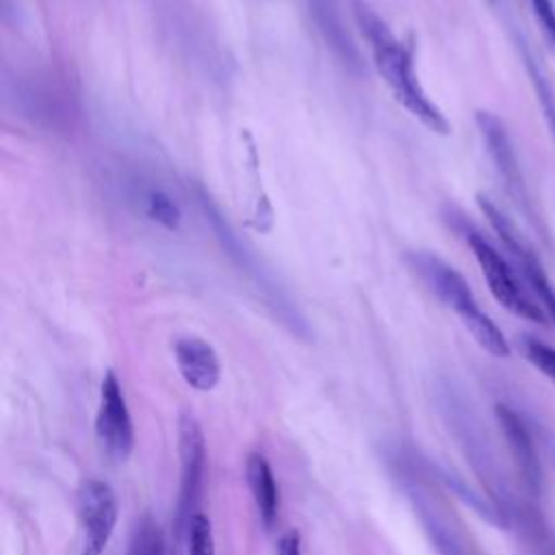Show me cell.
Returning <instances> with one entry per match:
<instances>
[{
  "label": "cell",
  "instance_id": "obj_1",
  "mask_svg": "<svg viewBox=\"0 0 555 555\" xmlns=\"http://www.w3.org/2000/svg\"><path fill=\"white\" fill-rule=\"evenodd\" d=\"M351 7L356 22L369 41L373 63L382 78L386 80V85L390 87L395 100L431 132L449 134V119L429 100V95L418 82L412 46H405L401 39H397L388 24L364 0H353Z\"/></svg>",
  "mask_w": 555,
  "mask_h": 555
},
{
  "label": "cell",
  "instance_id": "obj_2",
  "mask_svg": "<svg viewBox=\"0 0 555 555\" xmlns=\"http://www.w3.org/2000/svg\"><path fill=\"white\" fill-rule=\"evenodd\" d=\"M199 204L206 215V221H210L215 236L219 238L223 251L230 256V260L238 267V271L249 280V284L256 288L262 304L269 308V312L297 338L310 340L312 330L297 308V304L291 299L286 288L275 280L271 267L264 264V260L254 251L251 245L241 241V236L232 230V225L225 221L221 210L210 202L206 193H199Z\"/></svg>",
  "mask_w": 555,
  "mask_h": 555
},
{
  "label": "cell",
  "instance_id": "obj_3",
  "mask_svg": "<svg viewBox=\"0 0 555 555\" xmlns=\"http://www.w3.org/2000/svg\"><path fill=\"white\" fill-rule=\"evenodd\" d=\"M410 269L427 284V288L451 308L470 336L494 358L509 356V343L499 330V325L479 308L468 282L462 273H457L449 262L429 254V251H410L405 256Z\"/></svg>",
  "mask_w": 555,
  "mask_h": 555
},
{
  "label": "cell",
  "instance_id": "obj_4",
  "mask_svg": "<svg viewBox=\"0 0 555 555\" xmlns=\"http://www.w3.org/2000/svg\"><path fill=\"white\" fill-rule=\"evenodd\" d=\"M464 236L475 260L481 267V273L486 278V284L492 297L512 314L538 325H546L548 314L544 312V308L527 295V291L518 282L509 262L486 241V236H481L473 228H464Z\"/></svg>",
  "mask_w": 555,
  "mask_h": 555
},
{
  "label": "cell",
  "instance_id": "obj_5",
  "mask_svg": "<svg viewBox=\"0 0 555 555\" xmlns=\"http://www.w3.org/2000/svg\"><path fill=\"white\" fill-rule=\"evenodd\" d=\"M475 121H477L483 143H486V150L505 184L507 195L514 199V204L525 215V219L538 230V234L544 241H548V230L542 225V219L531 204V195L527 191V184H525V178H522V171H520V165H518V158H516V152H514V145L507 134L505 124L490 111H477Z\"/></svg>",
  "mask_w": 555,
  "mask_h": 555
},
{
  "label": "cell",
  "instance_id": "obj_6",
  "mask_svg": "<svg viewBox=\"0 0 555 555\" xmlns=\"http://www.w3.org/2000/svg\"><path fill=\"white\" fill-rule=\"evenodd\" d=\"M178 460H180V490L176 505V533L182 535L197 514V501L202 494L206 470V440L202 425L193 414H180L178 418Z\"/></svg>",
  "mask_w": 555,
  "mask_h": 555
},
{
  "label": "cell",
  "instance_id": "obj_7",
  "mask_svg": "<svg viewBox=\"0 0 555 555\" xmlns=\"http://www.w3.org/2000/svg\"><path fill=\"white\" fill-rule=\"evenodd\" d=\"M479 208L486 215V219L490 221L492 230L496 232V236L501 238V243L505 245L507 254L512 256L522 282L533 291V295L540 299L544 312L548 314V319L555 325V288L540 262V258L533 254V249L522 241V236L516 232V228L512 225V221L501 212V208L490 202L486 195H477Z\"/></svg>",
  "mask_w": 555,
  "mask_h": 555
},
{
  "label": "cell",
  "instance_id": "obj_8",
  "mask_svg": "<svg viewBox=\"0 0 555 555\" xmlns=\"http://www.w3.org/2000/svg\"><path fill=\"white\" fill-rule=\"evenodd\" d=\"M95 436L104 455L115 464L126 462L134 449V423L119 379L113 371H106L100 384Z\"/></svg>",
  "mask_w": 555,
  "mask_h": 555
},
{
  "label": "cell",
  "instance_id": "obj_9",
  "mask_svg": "<svg viewBox=\"0 0 555 555\" xmlns=\"http://www.w3.org/2000/svg\"><path fill=\"white\" fill-rule=\"evenodd\" d=\"M82 529V555H102L117 527L119 503L115 490L102 479H87L76 494Z\"/></svg>",
  "mask_w": 555,
  "mask_h": 555
},
{
  "label": "cell",
  "instance_id": "obj_10",
  "mask_svg": "<svg viewBox=\"0 0 555 555\" xmlns=\"http://www.w3.org/2000/svg\"><path fill=\"white\" fill-rule=\"evenodd\" d=\"M499 427L503 431V438L507 442V449L512 453L514 466L518 470V477L529 494L540 496L542 492V466L535 451V442L531 438L529 427L525 425L522 416H518L512 408L496 403L494 408Z\"/></svg>",
  "mask_w": 555,
  "mask_h": 555
},
{
  "label": "cell",
  "instance_id": "obj_11",
  "mask_svg": "<svg viewBox=\"0 0 555 555\" xmlns=\"http://www.w3.org/2000/svg\"><path fill=\"white\" fill-rule=\"evenodd\" d=\"M173 356L182 379L199 392L212 390L221 379V362L210 343L199 336H182L173 345Z\"/></svg>",
  "mask_w": 555,
  "mask_h": 555
},
{
  "label": "cell",
  "instance_id": "obj_12",
  "mask_svg": "<svg viewBox=\"0 0 555 555\" xmlns=\"http://www.w3.org/2000/svg\"><path fill=\"white\" fill-rule=\"evenodd\" d=\"M308 13L321 33L327 48L336 54V59L353 74H362V56L356 48L351 35L347 33V26L340 15L338 0H306Z\"/></svg>",
  "mask_w": 555,
  "mask_h": 555
},
{
  "label": "cell",
  "instance_id": "obj_13",
  "mask_svg": "<svg viewBox=\"0 0 555 555\" xmlns=\"http://www.w3.org/2000/svg\"><path fill=\"white\" fill-rule=\"evenodd\" d=\"M408 494H410L412 507L418 514L421 525H423L425 533L429 535V542L434 544L438 555H473L468 551L462 533L449 522V518L436 505H431V501L414 483H408Z\"/></svg>",
  "mask_w": 555,
  "mask_h": 555
},
{
  "label": "cell",
  "instance_id": "obj_14",
  "mask_svg": "<svg viewBox=\"0 0 555 555\" xmlns=\"http://www.w3.org/2000/svg\"><path fill=\"white\" fill-rule=\"evenodd\" d=\"M245 479H247L249 492L254 496L260 522L267 529H271L278 520V512H280V490H278V481L273 477L271 464L260 451H254L247 455Z\"/></svg>",
  "mask_w": 555,
  "mask_h": 555
},
{
  "label": "cell",
  "instance_id": "obj_15",
  "mask_svg": "<svg viewBox=\"0 0 555 555\" xmlns=\"http://www.w3.org/2000/svg\"><path fill=\"white\" fill-rule=\"evenodd\" d=\"M126 555H165V538L152 516H141L130 533Z\"/></svg>",
  "mask_w": 555,
  "mask_h": 555
},
{
  "label": "cell",
  "instance_id": "obj_16",
  "mask_svg": "<svg viewBox=\"0 0 555 555\" xmlns=\"http://www.w3.org/2000/svg\"><path fill=\"white\" fill-rule=\"evenodd\" d=\"M522 50V61H525V67H527V74L533 82V89H535V95H538V102H540V108H542V115L546 119V126L555 139V95L551 91V85L548 80L544 78V74L540 72V67L535 65V61L531 59V54L525 50V46H520Z\"/></svg>",
  "mask_w": 555,
  "mask_h": 555
},
{
  "label": "cell",
  "instance_id": "obj_17",
  "mask_svg": "<svg viewBox=\"0 0 555 555\" xmlns=\"http://www.w3.org/2000/svg\"><path fill=\"white\" fill-rule=\"evenodd\" d=\"M145 215L154 223L163 225L165 230H178L180 228V217H182L180 208L165 191L154 189L145 195Z\"/></svg>",
  "mask_w": 555,
  "mask_h": 555
},
{
  "label": "cell",
  "instance_id": "obj_18",
  "mask_svg": "<svg viewBox=\"0 0 555 555\" xmlns=\"http://www.w3.org/2000/svg\"><path fill=\"white\" fill-rule=\"evenodd\" d=\"M186 540H189V555H215V538H212V525L208 516L197 512L189 527H186Z\"/></svg>",
  "mask_w": 555,
  "mask_h": 555
},
{
  "label": "cell",
  "instance_id": "obj_19",
  "mask_svg": "<svg viewBox=\"0 0 555 555\" xmlns=\"http://www.w3.org/2000/svg\"><path fill=\"white\" fill-rule=\"evenodd\" d=\"M525 358L555 384V349L533 336H522L520 340Z\"/></svg>",
  "mask_w": 555,
  "mask_h": 555
},
{
  "label": "cell",
  "instance_id": "obj_20",
  "mask_svg": "<svg viewBox=\"0 0 555 555\" xmlns=\"http://www.w3.org/2000/svg\"><path fill=\"white\" fill-rule=\"evenodd\" d=\"M531 7H533V15L538 20V26L542 30V37L555 50V7H553V0H531Z\"/></svg>",
  "mask_w": 555,
  "mask_h": 555
},
{
  "label": "cell",
  "instance_id": "obj_21",
  "mask_svg": "<svg viewBox=\"0 0 555 555\" xmlns=\"http://www.w3.org/2000/svg\"><path fill=\"white\" fill-rule=\"evenodd\" d=\"M278 555H301V538L299 531H286L278 542Z\"/></svg>",
  "mask_w": 555,
  "mask_h": 555
},
{
  "label": "cell",
  "instance_id": "obj_22",
  "mask_svg": "<svg viewBox=\"0 0 555 555\" xmlns=\"http://www.w3.org/2000/svg\"><path fill=\"white\" fill-rule=\"evenodd\" d=\"M540 555H555V540H551V542L544 546V551H542Z\"/></svg>",
  "mask_w": 555,
  "mask_h": 555
}]
</instances>
